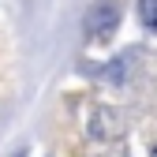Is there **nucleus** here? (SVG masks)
<instances>
[{
	"label": "nucleus",
	"instance_id": "f257e3e1",
	"mask_svg": "<svg viewBox=\"0 0 157 157\" xmlns=\"http://www.w3.org/2000/svg\"><path fill=\"white\" fill-rule=\"evenodd\" d=\"M116 19H120V8L116 4H94L90 8V34L105 41V37L116 30Z\"/></svg>",
	"mask_w": 157,
	"mask_h": 157
},
{
	"label": "nucleus",
	"instance_id": "f03ea898",
	"mask_svg": "<svg viewBox=\"0 0 157 157\" xmlns=\"http://www.w3.org/2000/svg\"><path fill=\"white\" fill-rule=\"evenodd\" d=\"M139 19L146 26H157V0H139Z\"/></svg>",
	"mask_w": 157,
	"mask_h": 157
},
{
	"label": "nucleus",
	"instance_id": "7ed1b4c3",
	"mask_svg": "<svg viewBox=\"0 0 157 157\" xmlns=\"http://www.w3.org/2000/svg\"><path fill=\"white\" fill-rule=\"evenodd\" d=\"M150 157H157V146H153V153H150Z\"/></svg>",
	"mask_w": 157,
	"mask_h": 157
}]
</instances>
